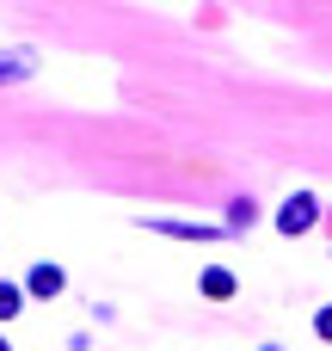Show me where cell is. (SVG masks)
Instances as JSON below:
<instances>
[{
  "mask_svg": "<svg viewBox=\"0 0 332 351\" xmlns=\"http://www.w3.org/2000/svg\"><path fill=\"white\" fill-rule=\"evenodd\" d=\"M62 284H68V278H62V265H37V271L25 278V290H31V296H62Z\"/></svg>",
  "mask_w": 332,
  "mask_h": 351,
  "instance_id": "2",
  "label": "cell"
},
{
  "mask_svg": "<svg viewBox=\"0 0 332 351\" xmlns=\"http://www.w3.org/2000/svg\"><path fill=\"white\" fill-rule=\"evenodd\" d=\"M253 216H259V210H253V197H240V204H234V216H228V228H253Z\"/></svg>",
  "mask_w": 332,
  "mask_h": 351,
  "instance_id": "7",
  "label": "cell"
},
{
  "mask_svg": "<svg viewBox=\"0 0 332 351\" xmlns=\"http://www.w3.org/2000/svg\"><path fill=\"white\" fill-rule=\"evenodd\" d=\"M154 234H179V241H209L216 228H203V222H148Z\"/></svg>",
  "mask_w": 332,
  "mask_h": 351,
  "instance_id": "4",
  "label": "cell"
},
{
  "mask_svg": "<svg viewBox=\"0 0 332 351\" xmlns=\"http://www.w3.org/2000/svg\"><path fill=\"white\" fill-rule=\"evenodd\" d=\"M265 351H277V346H265Z\"/></svg>",
  "mask_w": 332,
  "mask_h": 351,
  "instance_id": "10",
  "label": "cell"
},
{
  "mask_svg": "<svg viewBox=\"0 0 332 351\" xmlns=\"http://www.w3.org/2000/svg\"><path fill=\"white\" fill-rule=\"evenodd\" d=\"M203 296H209V302H228V296H234V271L209 265V271H203Z\"/></svg>",
  "mask_w": 332,
  "mask_h": 351,
  "instance_id": "3",
  "label": "cell"
},
{
  "mask_svg": "<svg viewBox=\"0 0 332 351\" xmlns=\"http://www.w3.org/2000/svg\"><path fill=\"white\" fill-rule=\"evenodd\" d=\"M12 315H25V290L18 284H0V321H12Z\"/></svg>",
  "mask_w": 332,
  "mask_h": 351,
  "instance_id": "5",
  "label": "cell"
},
{
  "mask_svg": "<svg viewBox=\"0 0 332 351\" xmlns=\"http://www.w3.org/2000/svg\"><path fill=\"white\" fill-rule=\"evenodd\" d=\"M0 351H12V346H6V339H0Z\"/></svg>",
  "mask_w": 332,
  "mask_h": 351,
  "instance_id": "9",
  "label": "cell"
},
{
  "mask_svg": "<svg viewBox=\"0 0 332 351\" xmlns=\"http://www.w3.org/2000/svg\"><path fill=\"white\" fill-rule=\"evenodd\" d=\"M314 222H320V204H314L308 191H296V197L277 210V228H283V234H308Z\"/></svg>",
  "mask_w": 332,
  "mask_h": 351,
  "instance_id": "1",
  "label": "cell"
},
{
  "mask_svg": "<svg viewBox=\"0 0 332 351\" xmlns=\"http://www.w3.org/2000/svg\"><path fill=\"white\" fill-rule=\"evenodd\" d=\"M314 333H320V339H332V308H320V315H314Z\"/></svg>",
  "mask_w": 332,
  "mask_h": 351,
  "instance_id": "8",
  "label": "cell"
},
{
  "mask_svg": "<svg viewBox=\"0 0 332 351\" xmlns=\"http://www.w3.org/2000/svg\"><path fill=\"white\" fill-rule=\"evenodd\" d=\"M31 74V56H0V80H25Z\"/></svg>",
  "mask_w": 332,
  "mask_h": 351,
  "instance_id": "6",
  "label": "cell"
}]
</instances>
